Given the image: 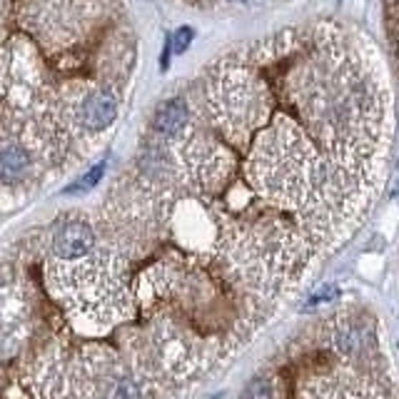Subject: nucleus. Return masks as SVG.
Returning <instances> with one entry per match:
<instances>
[{
    "mask_svg": "<svg viewBox=\"0 0 399 399\" xmlns=\"http://www.w3.org/2000/svg\"><path fill=\"white\" fill-rule=\"evenodd\" d=\"M332 350L347 365H355L360 370L380 362V337L370 317L362 315H342L332 325L330 332Z\"/></svg>",
    "mask_w": 399,
    "mask_h": 399,
    "instance_id": "obj_1",
    "label": "nucleus"
},
{
    "mask_svg": "<svg viewBox=\"0 0 399 399\" xmlns=\"http://www.w3.org/2000/svg\"><path fill=\"white\" fill-rule=\"evenodd\" d=\"M120 113V95L115 88H95L80 100L78 115H75V123H78L80 135H103L105 130H110L118 120Z\"/></svg>",
    "mask_w": 399,
    "mask_h": 399,
    "instance_id": "obj_2",
    "label": "nucleus"
},
{
    "mask_svg": "<svg viewBox=\"0 0 399 399\" xmlns=\"http://www.w3.org/2000/svg\"><path fill=\"white\" fill-rule=\"evenodd\" d=\"M95 250V230L85 220H68L53 232V255L58 260H83Z\"/></svg>",
    "mask_w": 399,
    "mask_h": 399,
    "instance_id": "obj_3",
    "label": "nucleus"
},
{
    "mask_svg": "<svg viewBox=\"0 0 399 399\" xmlns=\"http://www.w3.org/2000/svg\"><path fill=\"white\" fill-rule=\"evenodd\" d=\"M302 399H377V390H372L360 377L332 375L307 385Z\"/></svg>",
    "mask_w": 399,
    "mask_h": 399,
    "instance_id": "obj_4",
    "label": "nucleus"
},
{
    "mask_svg": "<svg viewBox=\"0 0 399 399\" xmlns=\"http://www.w3.org/2000/svg\"><path fill=\"white\" fill-rule=\"evenodd\" d=\"M193 110H190V100L185 95H175V98L165 100L153 115V135L163 140H178L180 135L188 130Z\"/></svg>",
    "mask_w": 399,
    "mask_h": 399,
    "instance_id": "obj_5",
    "label": "nucleus"
},
{
    "mask_svg": "<svg viewBox=\"0 0 399 399\" xmlns=\"http://www.w3.org/2000/svg\"><path fill=\"white\" fill-rule=\"evenodd\" d=\"M33 168V155H30L28 145H5L0 148V183L3 185H18L25 180V175Z\"/></svg>",
    "mask_w": 399,
    "mask_h": 399,
    "instance_id": "obj_6",
    "label": "nucleus"
},
{
    "mask_svg": "<svg viewBox=\"0 0 399 399\" xmlns=\"http://www.w3.org/2000/svg\"><path fill=\"white\" fill-rule=\"evenodd\" d=\"M240 399H280V385L272 375H257L245 385Z\"/></svg>",
    "mask_w": 399,
    "mask_h": 399,
    "instance_id": "obj_7",
    "label": "nucleus"
},
{
    "mask_svg": "<svg viewBox=\"0 0 399 399\" xmlns=\"http://www.w3.org/2000/svg\"><path fill=\"white\" fill-rule=\"evenodd\" d=\"M103 175H105V163H98V165H93V168L88 170V173L83 175L80 180H75L70 188H65V195H78V193H88V190H93L95 185L103 180Z\"/></svg>",
    "mask_w": 399,
    "mask_h": 399,
    "instance_id": "obj_8",
    "label": "nucleus"
},
{
    "mask_svg": "<svg viewBox=\"0 0 399 399\" xmlns=\"http://www.w3.org/2000/svg\"><path fill=\"white\" fill-rule=\"evenodd\" d=\"M110 399H145V395L133 377H120L110 390Z\"/></svg>",
    "mask_w": 399,
    "mask_h": 399,
    "instance_id": "obj_9",
    "label": "nucleus"
},
{
    "mask_svg": "<svg viewBox=\"0 0 399 399\" xmlns=\"http://www.w3.org/2000/svg\"><path fill=\"white\" fill-rule=\"evenodd\" d=\"M193 38H195V30L193 28H180L178 33H175V40H173V50L175 53H185V50L190 48V43H193Z\"/></svg>",
    "mask_w": 399,
    "mask_h": 399,
    "instance_id": "obj_10",
    "label": "nucleus"
},
{
    "mask_svg": "<svg viewBox=\"0 0 399 399\" xmlns=\"http://www.w3.org/2000/svg\"><path fill=\"white\" fill-rule=\"evenodd\" d=\"M387 28H399V0H385Z\"/></svg>",
    "mask_w": 399,
    "mask_h": 399,
    "instance_id": "obj_11",
    "label": "nucleus"
},
{
    "mask_svg": "<svg viewBox=\"0 0 399 399\" xmlns=\"http://www.w3.org/2000/svg\"><path fill=\"white\" fill-rule=\"evenodd\" d=\"M222 5H232V8H255V5H262L265 0H220Z\"/></svg>",
    "mask_w": 399,
    "mask_h": 399,
    "instance_id": "obj_12",
    "label": "nucleus"
}]
</instances>
